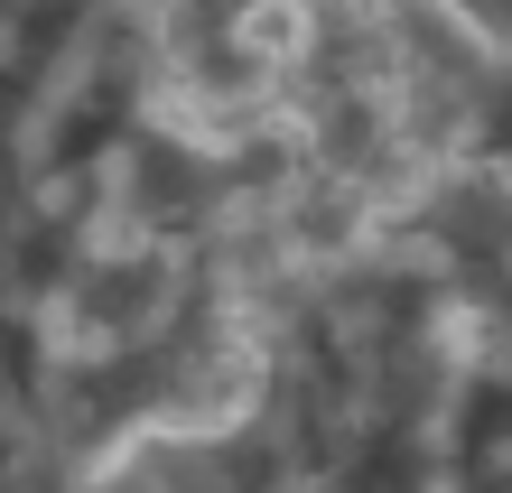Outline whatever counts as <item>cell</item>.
Returning <instances> with one entry per match:
<instances>
[]
</instances>
